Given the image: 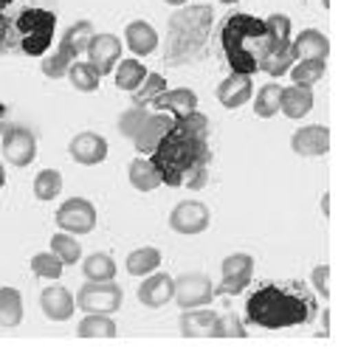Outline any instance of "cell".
Instances as JSON below:
<instances>
[{
  "mask_svg": "<svg viewBox=\"0 0 341 352\" xmlns=\"http://www.w3.org/2000/svg\"><path fill=\"white\" fill-rule=\"evenodd\" d=\"M279 96H282V85L276 82H268L263 85L257 94H254V113L260 116V119H271V116L279 113Z\"/></svg>",
  "mask_w": 341,
  "mask_h": 352,
  "instance_id": "30",
  "label": "cell"
},
{
  "mask_svg": "<svg viewBox=\"0 0 341 352\" xmlns=\"http://www.w3.org/2000/svg\"><path fill=\"white\" fill-rule=\"evenodd\" d=\"M291 48L296 60H327L330 54V43L319 28H305L296 40H291Z\"/></svg>",
  "mask_w": 341,
  "mask_h": 352,
  "instance_id": "21",
  "label": "cell"
},
{
  "mask_svg": "<svg viewBox=\"0 0 341 352\" xmlns=\"http://www.w3.org/2000/svg\"><path fill=\"white\" fill-rule=\"evenodd\" d=\"M63 259L56 256L54 251H43V254H34L32 256V271H34V276H40V279H60L63 276Z\"/></svg>",
  "mask_w": 341,
  "mask_h": 352,
  "instance_id": "37",
  "label": "cell"
},
{
  "mask_svg": "<svg viewBox=\"0 0 341 352\" xmlns=\"http://www.w3.org/2000/svg\"><path fill=\"white\" fill-rule=\"evenodd\" d=\"M164 91H166V79H164L161 74H147V76H144V82H141V85L135 87V91H133V102H135L138 107L153 104Z\"/></svg>",
  "mask_w": 341,
  "mask_h": 352,
  "instance_id": "36",
  "label": "cell"
},
{
  "mask_svg": "<svg viewBox=\"0 0 341 352\" xmlns=\"http://www.w3.org/2000/svg\"><path fill=\"white\" fill-rule=\"evenodd\" d=\"M94 34L96 32H94V23L91 20H76L74 25H68V32L60 37V48L68 51L74 60H76L79 54H85V48H88V43H91Z\"/></svg>",
  "mask_w": 341,
  "mask_h": 352,
  "instance_id": "24",
  "label": "cell"
},
{
  "mask_svg": "<svg viewBox=\"0 0 341 352\" xmlns=\"http://www.w3.org/2000/svg\"><path fill=\"white\" fill-rule=\"evenodd\" d=\"M85 54H88V63L96 68V74L107 76L122 60V40L116 34H94Z\"/></svg>",
  "mask_w": 341,
  "mask_h": 352,
  "instance_id": "11",
  "label": "cell"
},
{
  "mask_svg": "<svg viewBox=\"0 0 341 352\" xmlns=\"http://www.w3.org/2000/svg\"><path fill=\"white\" fill-rule=\"evenodd\" d=\"M322 3H324V6H327V3H330V0H322Z\"/></svg>",
  "mask_w": 341,
  "mask_h": 352,
  "instance_id": "47",
  "label": "cell"
},
{
  "mask_svg": "<svg viewBox=\"0 0 341 352\" xmlns=\"http://www.w3.org/2000/svg\"><path fill=\"white\" fill-rule=\"evenodd\" d=\"M173 299L178 302V307L189 310V307H204V305H212L214 299V285L206 274H181L175 279V293Z\"/></svg>",
  "mask_w": 341,
  "mask_h": 352,
  "instance_id": "10",
  "label": "cell"
},
{
  "mask_svg": "<svg viewBox=\"0 0 341 352\" xmlns=\"http://www.w3.org/2000/svg\"><path fill=\"white\" fill-rule=\"evenodd\" d=\"M153 107L161 113H169L173 119H181V116L197 110V94L189 91V87H173V91L166 87V91L153 102Z\"/></svg>",
  "mask_w": 341,
  "mask_h": 352,
  "instance_id": "18",
  "label": "cell"
},
{
  "mask_svg": "<svg viewBox=\"0 0 341 352\" xmlns=\"http://www.w3.org/2000/svg\"><path fill=\"white\" fill-rule=\"evenodd\" d=\"M113 71H116V87L119 91H127V94H133L147 76V68L138 60H119V65Z\"/></svg>",
  "mask_w": 341,
  "mask_h": 352,
  "instance_id": "32",
  "label": "cell"
},
{
  "mask_svg": "<svg viewBox=\"0 0 341 352\" xmlns=\"http://www.w3.org/2000/svg\"><path fill=\"white\" fill-rule=\"evenodd\" d=\"M68 153L76 164L82 166H96L107 158V141L99 135V133H91V130H85V133H76L68 144Z\"/></svg>",
  "mask_w": 341,
  "mask_h": 352,
  "instance_id": "13",
  "label": "cell"
},
{
  "mask_svg": "<svg viewBox=\"0 0 341 352\" xmlns=\"http://www.w3.org/2000/svg\"><path fill=\"white\" fill-rule=\"evenodd\" d=\"M127 178H130L133 189H138V192H153L161 186V175L150 158H135L127 169Z\"/></svg>",
  "mask_w": 341,
  "mask_h": 352,
  "instance_id": "26",
  "label": "cell"
},
{
  "mask_svg": "<svg viewBox=\"0 0 341 352\" xmlns=\"http://www.w3.org/2000/svg\"><path fill=\"white\" fill-rule=\"evenodd\" d=\"M17 34H20V45L28 56H43L51 43H54V28H56V14L48 9H25L17 23Z\"/></svg>",
  "mask_w": 341,
  "mask_h": 352,
  "instance_id": "4",
  "label": "cell"
},
{
  "mask_svg": "<svg viewBox=\"0 0 341 352\" xmlns=\"http://www.w3.org/2000/svg\"><path fill=\"white\" fill-rule=\"evenodd\" d=\"M220 3H226V6H232V3H237V0H220Z\"/></svg>",
  "mask_w": 341,
  "mask_h": 352,
  "instance_id": "45",
  "label": "cell"
},
{
  "mask_svg": "<svg viewBox=\"0 0 341 352\" xmlns=\"http://www.w3.org/2000/svg\"><path fill=\"white\" fill-rule=\"evenodd\" d=\"M40 307L45 313V318L51 321H68L76 310V299L74 293L63 285H48L43 293H40Z\"/></svg>",
  "mask_w": 341,
  "mask_h": 352,
  "instance_id": "15",
  "label": "cell"
},
{
  "mask_svg": "<svg viewBox=\"0 0 341 352\" xmlns=\"http://www.w3.org/2000/svg\"><path fill=\"white\" fill-rule=\"evenodd\" d=\"M51 251L63 259V265H76L79 256H82V245H79V240L74 237V234H68V231L54 234V237H51Z\"/></svg>",
  "mask_w": 341,
  "mask_h": 352,
  "instance_id": "34",
  "label": "cell"
},
{
  "mask_svg": "<svg viewBox=\"0 0 341 352\" xmlns=\"http://www.w3.org/2000/svg\"><path fill=\"white\" fill-rule=\"evenodd\" d=\"M175 119H169L166 113H155V116H147V122L141 124V130L133 135V144H135V150L138 153H153L158 141L166 135V130L173 127Z\"/></svg>",
  "mask_w": 341,
  "mask_h": 352,
  "instance_id": "20",
  "label": "cell"
},
{
  "mask_svg": "<svg viewBox=\"0 0 341 352\" xmlns=\"http://www.w3.org/2000/svg\"><path fill=\"white\" fill-rule=\"evenodd\" d=\"M6 3H9V0H0V9H3V6H6Z\"/></svg>",
  "mask_w": 341,
  "mask_h": 352,
  "instance_id": "46",
  "label": "cell"
},
{
  "mask_svg": "<svg viewBox=\"0 0 341 352\" xmlns=\"http://www.w3.org/2000/svg\"><path fill=\"white\" fill-rule=\"evenodd\" d=\"M147 110L144 107H138V104H133L127 113H122V119H119V133L122 135H127V138H133L138 130H141V124L147 122Z\"/></svg>",
  "mask_w": 341,
  "mask_h": 352,
  "instance_id": "40",
  "label": "cell"
},
{
  "mask_svg": "<svg viewBox=\"0 0 341 352\" xmlns=\"http://www.w3.org/2000/svg\"><path fill=\"white\" fill-rule=\"evenodd\" d=\"M220 43L232 71L251 76L260 71V63L274 45V37L268 34V28L260 17L232 14L220 28Z\"/></svg>",
  "mask_w": 341,
  "mask_h": 352,
  "instance_id": "2",
  "label": "cell"
},
{
  "mask_svg": "<svg viewBox=\"0 0 341 352\" xmlns=\"http://www.w3.org/2000/svg\"><path fill=\"white\" fill-rule=\"evenodd\" d=\"M76 305L85 313H116L124 302V290L116 282H85L76 293Z\"/></svg>",
  "mask_w": 341,
  "mask_h": 352,
  "instance_id": "5",
  "label": "cell"
},
{
  "mask_svg": "<svg viewBox=\"0 0 341 352\" xmlns=\"http://www.w3.org/2000/svg\"><path fill=\"white\" fill-rule=\"evenodd\" d=\"M324 68H327L324 60H296L291 65V79H294V85L314 87L324 76Z\"/></svg>",
  "mask_w": 341,
  "mask_h": 352,
  "instance_id": "33",
  "label": "cell"
},
{
  "mask_svg": "<svg viewBox=\"0 0 341 352\" xmlns=\"http://www.w3.org/2000/svg\"><path fill=\"white\" fill-rule=\"evenodd\" d=\"M212 223L209 206L201 200H181L178 206L169 212V228L184 237H195V234H204Z\"/></svg>",
  "mask_w": 341,
  "mask_h": 352,
  "instance_id": "9",
  "label": "cell"
},
{
  "mask_svg": "<svg viewBox=\"0 0 341 352\" xmlns=\"http://www.w3.org/2000/svg\"><path fill=\"white\" fill-rule=\"evenodd\" d=\"M173 293H175V279L169 276V274H147L144 282L138 285V302L150 307V310H158L164 305L173 302Z\"/></svg>",
  "mask_w": 341,
  "mask_h": 352,
  "instance_id": "12",
  "label": "cell"
},
{
  "mask_svg": "<svg viewBox=\"0 0 341 352\" xmlns=\"http://www.w3.org/2000/svg\"><path fill=\"white\" fill-rule=\"evenodd\" d=\"M212 338H245V327L234 313H226V316H217Z\"/></svg>",
  "mask_w": 341,
  "mask_h": 352,
  "instance_id": "39",
  "label": "cell"
},
{
  "mask_svg": "<svg viewBox=\"0 0 341 352\" xmlns=\"http://www.w3.org/2000/svg\"><path fill=\"white\" fill-rule=\"evenodd\" d=\"M71 63H74V56H71L68 51H63L60 45H56V51H54V54H48L45 60H43V74H45L48 79H60V76H65V74H68Z\"/></svg>",
  "mask_w": 341,
  "mask_h": 352,
  "instance_id": "38",
  "label": "cell"
},
{
  "mask_svg": "<svg viewBox=\"0 0 341 352\" xmlns=\"http://www.w3.org/2000/svg\"><path fill=\"white\" fill-rule=\"evenodd\" d=\"M3 184H6V169H3V161H0V189H3Z\"/></svg>",
  "mask_w": 341,
  "mask_h": 352,
  "instance_id": "43",
  "label": "cell"
},
{
  "mask_svg": "<svg viewBox=\"0 0 341 352\" xmlns=\"http://www.w3.org/2000/svg\"><path fill=\"white\" fill-rule=\"evenodd\" d=\"M23 321V296L17 287H0V327H20Z\"/></svg>",
  "mask_w": 341,
  "mask_h": 352,
  "instance_id": "28",
  "label": "cell"
},
{
  "mask_svg": "<svg viewBox=\"0 0 341 352\" xmlns=\"http://www.w3.org/2000/svg\"><path fill=\"white\" fill-rule=\"evenodd\" d=\"M65 76L71 79V85L76 87L79 94H94L96 87H99V82H102V76L96 74V68L91 63H79V60L71 63V68H68Z\"/></svg>",
  "mask_w": 341,
  "mask_h": 352,
  "instance_id": "31",
  "label": "cell"
},
{
  "mask_svg": "<svg viewBox=\"0 0 341 352\" xmlns=\"http://www.w3.org/2000/svg\"><path fill=\"white\" fill-rule=\"evenodd\" d=\"M294 63H296V56H294L291 43H276V40H274L271 51L265 54V60L260 63V71H265L268 76H282V74L291 71Z\"/></svg>",
  "mask_w": 341,
  "mask_h": 352,
  "instance_id": "25",
  "label": "cell"
},
{
  "mask_svg": "<svg viewBox=\"0 0 341 352\" xmlns=\"http://www.w3.org/2000/svg\"><path fill=\"white\" fill-rule=\"evenodd\" d=\"M310 279H314V287L319 290V296H330V287H327V279H330V268L327 265H319L314 268V274H310Z\"/></svg>",
  "mask_w": 341,
  "mask_h": 352,
  "instance_id": "42",
  "label": "cell"
},
{
  "mask_svg": "<svg viewBox=\"0 0 341 352\" xmlns=\"http://www.w3.org/2000/svg\"><path fill=\"white\" fill-rule=\"evenodd\" d=\"M3 158L12 166H28L37 158V138L23 124H3Z\"/></svg>",
  "mask_w": 341,
  "mask_h": 352,
  "instance_id": "7",
  "label": "cell"
},
{
  "mask_svg": "<svg viewBox=\"0 0 341 352\" xmlns=\"http://www.w3.org/2000/svg\"><path fill=\"white\" fill-rule=\"evenodd\" d=\"M220 285L214 287V296H237V293H243L254 276V256L251 254H229L223 259V265H220Z\"/></svg>",
  "mask_w": 341,
  "mask_h": 352,
  "instance_id": "6",
  "label": "cell"
},
{
  "mask_svg": "<svg viewBox=\"0 0 341 352\" xmlns=\"http://www.w3.org/2000/svg\"><path fill=\"white\" fill-rule=\"evenodd\" d=\"M158 265H161V251L153 248V245L135 248V251L127 256V262H124V268H127L130 276H147V274L158 271Z\"/></svg>",
  "mask_w": 341,
  "mask_h": 352,
  "instance_id": "29",
  "label": "cell"
},
{
  "mask_svg": "<svg viewBox=\"0 0 341 352\" xmlns=\"http://www.w3.org/2000/svg\"><path fill=\"white\" fill-rule=\"evenodd\" d=\"M279 110L288 116V119H305V116L314 110V87H305V85H291V87H282V96H279Z\"/></svg>",
  "mask_w": 341,
  "mask_h": 352,
  "instance_id": "19",
  "label": "cell"
},
{
  "mask_svg": "<svg viewBox=\"0 0 341 352\" xmlns=\"http://www.w3.org/2000/svg\"><path fill=\"white\" fill-rule=\"evenodd\" d=\"M60 192H63V175L60 172H56V169L37 172V178H34V197L37 200L48 203V200H54Z\"/></svg>",
  "mask_w": 341,
  "mask_h": 352,
  "instance_id": "35",
  "label": "cell"
},
{
  "mask_svg": "<svg viewBox=\"0 0 341 352\" xmlns=\"http://www.w3.org/2000/svg\"><path fill=\"white\" fill-rule=\"evenodd\" d=\"M245 313L251 324L265 327V330H282V327H296V324L310 321L314 302L294 287L265 285L248 296Z\"/></svg>",
  "mask_w": 341,
  "mask_h": 352,
  "instance_id": "3",
  "label": "cell"
},
{
  "mask_svg": "<svg viewBox=\"0 0 341 352\" xmlns=\"http://www.w3.org/2000/svg\"><path fill=\"white\" fill-rule=\"evenodd\" d=\"M268 34L276 40V43H291V17L288 14H271L263 20Z\"/></svg>",
  "mask_w": 341,
  "mask_h": 352,
  "instance_id": "41",
  "label": "cell"
},
{
  "mask_svg": "<svg viewBox=\"0 0 341 352\" xmlns=\"http://www.w3.org/2000/svg\"><path fill=\"white\" fill-rule=\"evenodd\" d=\"M291 146L296 155H305V158H319V155H327L330 150V130L324 124H307V127H299L291 138Z\"/></svg>",
  "mask_w": 341,
  "mask_h": 352,
  "instance_id": "14",
  "label": "cell"
},
{
  "mask_svg": "<svg viewBox=\"0 0 341 352\" xmlns=\"http://www.w3.org/2000/svg\"><path fill=\"white\" fill-rule=\"evenodd\" d=\"M214 321L217 313L204 307H189L181 313V336L186 338H212L214 336Z\"/></svg>",
  "mask_w": 341,
  "mask_h": 352,
  "instance_id": "17",
  "label": "cell"
},
{
  "mask_svg": "<svg viewBox=\"0 0 341 352\" xmlns=\"http://www.w3.org/2000/svg\"><path fill=\"white\" fill-rule=\"evenodd\" d=\"M116 321L110 318V313H85L76 327L79 338H116Z\"/></svg>",
  "mask_w": 341,
  "mask_h": 352,
  "instance_id": "23",
  "label": "cell"
},
{
  "mask_svg": "<svg viewBox=\"0 0 341 352\" xmlns=\"http://www.w3.org/2000/svg\"><path fill=\"white\" fill-rule=\"evenodd\" d=\"M251 96H254V82H251V76H245V74H234V71H232V76H226V79L217 85V102H220L223 107H229V110L243 107Z\"/></svg>",
  "mask_w": 341,
  "mask_h": 352,
  "instance_id": "16",
  "label": "cell"
},
{
  "mask_svg": "<svg viewBox=\"0 0 341 352\" xmlns=\"http://www.w3.org/2000/svg\"><path fill=\"white\" fill-rule=\"evenodd\" d=\"M164 3H169V6H184L186 0H164Z\"/></svg>",
  "mask_w": 341,
  "mask_h": 352,
  "instance_id": "44",
  "label": "cell"
},
{
  "mask_svg": "<svg viewBox=\"0 0 341 352\" xmlns=\"http://www.w3.org/2000/svg\"><path fill=\"white\" fill-rule=\"evenodd\" d=\"M82 276L88 282H110V279H116V262H113L110 254L96 251L82 259Z\"/></svg>",
  "mask_w": 341,
  "mask_h": 352,
  "instance_id": "27",
  "label": "cell"
},
{
  "mask_svg": "<svg viewBox=\"0 0 341 352\" xmlns=\"http://www.w3.org/2000/svg\"><path fill=\"white\" fill-rule=\"evenodd\" d=\"M56 226L68 234H91L96 228V206L85 197H68L56 209Z\"/></svg>",
  "mask_w": 341,
  "mask_h": 352,
  "instance_id": "8",
  "label": "cell"
},
{
  "mask_svg": "<svg viewBox=\"0 0 341 352\" xmlns=\"http://www.w3.org/2000/svg\"><path fill=\"white\" fill-rule=\"evenodd\" d=\"M124 43L135 56H147L158 48V32L147 20H133L124 28Z\"/></svg>",
  "mask_w": 341,
  "mask_h": 352,
  "instance_id": "22",
  "label": "cell"
},
{
  "mask_svg": "<svg viewBox=\"0 0 341 352\" xmlns=\"http://www.w3.org/2000/svg\"><path fill=\"white\" fill-rule=\"evenodd\" d=\"M209 119L204 113H186L173 122L166 135L150 153L161 184L169 186H192L201 189L206 184V166H209Z\"/></svg>",
  "mask_w": 341,
  "mask_h": 352,
  "instance_id": "1",
  "label": "cell"
}]
</instances>
